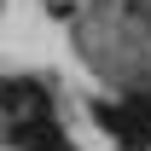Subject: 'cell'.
Returning <instances> with one entry per match:
<instances>
[{
    "label": "cell",
    "mask_w": 151,
    "mask_h": 151,
    "mask_svg": "<svg viewBox=\"0 0 151 151\" xmlns=\"http://www.w3.org/2000/svg\"><path fill=\"white\" fill-rule=\"evenodd\" d=\"M87 111H93V122H99L105 134H111V139H116L122 151H151V122H145L139 111H134V105L122 111V105H105V99H93Z\"/></svg>",
    "instance_id": "6da1fadb"
},
{
    "label": "cell",
    "mask_w": 151,
    "mask_h": 151,
    "mask_svg": "<svg viewBox=\"0 0 151 151\" xmlns=\"http://www.w3.org/2000/svg\"><path fill=\"white\" fill-rule=\"evenodd\" d=\"M6 145H12V151H70L64 134H58V122L47 111H35V116H6Z\"/></svg>",
    "instance_id": "7a4b0ae2"
}]
</instances>
